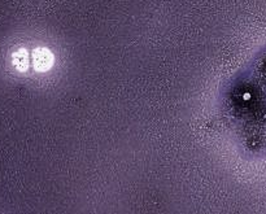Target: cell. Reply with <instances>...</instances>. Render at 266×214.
I'll use <instances>...</instances> for the list:
<instances>
[{"instance_id":"1","label":"cell","mask_w":266,"mask_h":214,"mask_svg":"<svg viewBox=\"0 0 266 214\" xmlns=\"http://www.w3.org/2000/svg\"><path fill=\"white\" fill-rule=\"evenodd\" d=\"M33 65L38 71H47L53 65V55L47 48H36L33 52Z\"/></svg>"},{"instance_id":"2","label":"cell","mask_w":266,"mask_h":214,"mask_svg":"<svg viewBox=\"0 0 266 214\" xmlns=\"http://www.w3.org/2000/svg\"><path fill=\"white\" fill-rule=\"evenodd\" d=\"M12 62L14 68L20 70V71H25L27 70L29 68V55H27V51L23 50V48H20L18 51H16L12 56Z\"/></svg>"}]
</instances>
